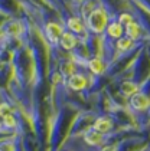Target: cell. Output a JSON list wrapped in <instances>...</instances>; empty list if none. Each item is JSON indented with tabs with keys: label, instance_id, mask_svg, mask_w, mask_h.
I'll use <instances>...</instances> for the list:
<instances>
[{
	"label": "cell",
	"instance_id": "ba28073f",
	"mask_svg": "<svg viewBox=\"0 0 150 151\" xmlns=\"http://www.w3.org/2000/svg\"><path fill=\"white\" fill-rule=\"evenodd\" d=\"M82 141H84L88 147H91V148H98V150H100V148L104 147L105 144H108V137H105L103 134L94 131L92 128H88V129L82 134Z\"/></svg>",
	"mask_w": 150,
	"mask_h": 151
},
{
	"label": "cell",
	"instance_id": "30bf717a",
	"mask_svg": "<svg viewBox=\"0 0 150 151\" xmlns=\"http://www.w3.org/2000/svg\"><path fill=\"white\" fill-rule=\"evenodd\" d=\"M124 36H127L128 39H131L133 42L138 43V42L144 40L146 29H144L143 24L136 19V20H133L131 23H128L127 26H124Z\"/></svg>",
	"mask_w": 150,
	"mask_h": 151
},
{
	"label": "cell",
	"instance_id": "6da1fadb",
	"mask_svg": "<svg viewBox=\"0 0 150 151\" xmlns=\"http://www.w3.org/2000/svg\"><path fill=\"white\" fill-rule=\"evenodd\" d=\"M110 19H111V16H110V13L107 12V9L101 3H98L91 12L88 13V16L84 19V22H85L87 30H88L90 35L103 36Z\"/></svg>",
	"mask_w": 150,
	"mask_h": 151
},
{
	"label": "cell",
	"instance_id": "9a60e30c",
	"mask_svg": "<svg viewBox=\"0 0 150 151\" xmlns=\"http://www.w3.org/2000/svg\"><path fill=\"white\" fill-rule=\"evenodd\" d=\"M140 89H141V86L133 79H124V81H121L120 86H118V92L126 98H130L131 95L138 92Z\"/></svg>",
	"mask_w": 150,
	"mask_h": 151
},
{
	"label": "cell",
	"instance_id": "8992f818",
	"mask_svg": "<svg viewBox=\"0 0 150 151\" xmlns=\"http://www.w3.org/2000/svg\"><path fill=\"white\" fill-rule=\"evenodd\" d=\"M90 79H91V75L78 70L77 73H74L72 76H69L68 79L65 81V83H67V86H68L71 91H74V92H82V91H85L90 86Z\"/></svg>",
	"mask_w": 150,
	"mask_h": 151
},
{
	"label": "cell",
	"instance_id": "5b68a950",
	"mask_svg": "<svg viewBox=\"0 0 150 151\" xmlns=\"http://www.w3.org/2000/svg\"><path fill=\"white\" fill-rule=\"evenodd\" d=\"M64 26H65V30L77 35L78 37H85V36L88 35V30H87V26H85L84 19L81 17L80 14H77V13L68 16L65 19V22H64Z\"/></svg>",
	"mask_w": 150,
	"mask_h": 151
},
{
	"label": "cell",
	"instance_id": "8fae6325",
	"mask_svg": "<svg viewBox=\"0 0 150 151\" xmlns=\"http://www.w3.org/2000/svg\"><path fill=\"white\" fill-rule=\"evenodd\" d=\"M78 43H80V37L77 35H74V33H71L68 30H65L62 36L59 37V42H58V47L61 49V50H64V52H74L77 46H78Z\"/></svg>",
	"mask_w": 150,
	"mask_h": 151
},
{
	"label": "cell",
	"instance_id": "4fadbf2b",
	"mask_svg": "<svg viewBox=\"0 0 150 151\" xmlns=\"http://www.w3.org/2000/svg\"><path fill=\"white\" fill-rule=\"evenodd\" d=\"M137 47V43L133 42L131 39H128L127 36L120 37L118 40L114 42V50H115V56H120V55H128V53H133V50ZM114 60V59H113Z\"/></svg>",
	"mask_w": 150,
	"mask_h": 151
},
{
	"label": "cell",
	"instance_id": "7c38bea8",
	"mask_svg": "<svg viewBox=\"0 0 150 151\" xmlns=\"http://www.w3.org/2000/svg\"><path fill=\"white\" fill-rule=\"evenodd\" d=\"M103 36L105 39L111 40V42H115V40H118L120 37L124 36V26L118 23L115 20V17H111L108 24H107V27H105V32H104Z\"/></svg>",
	"mask_w": 150,
	"mask_h": 151
},
{
	"label": "cell",
	"instance_id": "52a82bcc",
	"mask_svg": "<svg viewBox=\"0 0 150 151\" xmlns=\"http://www.w3.org/2000/svg\"><path fill=\"white\" fill-rule=\"evenodd\" d=\"M128 105L134 112H144L150 108V95L146 91H138L128 98Z\"/></svg>",
	"mask_w": 150,
	"mask_h": 151
},
{
	"label": "cell",
	"instance_id": "ffe728a7",
	"mask_svg": "<svg viewBox=\"0 0 150 151\" xmlns=\"http://www.w3.org/2000/svg\"><path fill=\"white\" fill-rule=\"evenodd\" d=\"M4 68H6V60H4V58L0 55V72L4 69Z\"/></svg>",
	"mask_w": 150,
	"mask_h": 151
},
{
	"label": "cell",
	"instance_id": "d6986e66",
	"mask_svg": "<svg viewBox=\"0 0 150 151\" xmlns=\"http://www.w3.org/2000/svg\"><path fill=\"white\" fill-rule=\"evenodd\" d=\"M100 151H118L117 144H105L104 147L100 148Z\"/></svg>",
	"mask_w": 150,
	"mask_h": 151
},
{
	"label": "cell",
	"instance_id": "ac0fdd59",
	"mask_svg": "<svg viewBox=\"0 0 150 151\" xmlns=\"http://www.w3.org/2000/svg\"><path fill=\"white\" fill-rule=\"evenodd\" d=\"M14 111H13V108H12V105L9 102H6V101H1L0 102V118H3L4 115H7V114H13Z\"/></svg>",
	"mask_w": 150,
	"mask_h": 151
},
{
	"label": "cell",
	"instance_id": "e0dca14e",
	"mask_svg": "<svg viewBox=\"0 0 150 151\" xmlns=\"http://www.w3.org/2000/svg\"><path fill=\"white\" fill-rule=\"evenodd\" d=\"M115 20L120 24H123V26H127L128 23H131L133 20H136V17H134V14L130 12V10H123V12L117 13Z\"/></svg>",
	"mask_w": 150,
	"mask_h": 151
},
{
	"label": "cell",
	"instance_id": "7a4b0ae2",
	"mask_svg": "<svg viewBox=\"0 0 150 151\" xmlns=\"http://www.w3.org/2000/svg\"><path fill=\"white\" fill-rule=\"evenodd\" d=\"M0 30L6 39H22L28 33V24L23 19H10L1 24Z\"/></svg>",
	"mask_w": 150,
	"mask_h": 151
},
{
	"label": "cell",
	"instance_id": "3957f363",
	"mask_svg": "<svg viewBox=\"0 0 150 151\" xmlns=\"http://www.w3.org/2000/svg\"><path fill=\"white\" fill-rule=\"evenodd\" d=\"M64 32H65L64 22H58V20H48L42 27V35L46 42L52 45V47H58L59 37L62 36Z\"/></svg>",
	"mask_w": 150,
	"mask_h": 151
},
{
	"label": "cell",
	"instance_id": "277c9868",
	"mask_svg": "<svg viewBox=\"0 0 150 151\" xmlns=\"http://www.w3.org/2000/svg\"><path fill=\"white\" fill-rule=\"evenodd\" d=\"M115 125H117V121L113 115H100L92 121L91 128L105 137H110L114 134Z\"/></svg>",
	"mask_w": 150,
	"mask_h": 151
},
{
	"label": "cell",
	"instance_id": "9c48e42d",
	"mask_svg": "<svg viewBox=\"0 0 150 151\" xmlns=\"http://www.w3.org/2000/svg\"><path fill=\"white\" fill-rule=\"evenodd\" d=\"M85 68L88 69V72L91 73L92 76L97 78V76H103L104 73L108 70L110 65H108V62L103 56H92L91 59L87 60Z\"/></svg>",
	"mask_w": 150,
	"mask_h": 151
},
{
	"label": "cell",
	"instance_id": "2e32d148",
	"mask_svg": "<svg viewBox=\"0 0 150 151\" xmlns=\"http://www.w3.org/2000/svg\"><path fill=\"white\" fill-rule=\"evenodd\" d=\"M0 124H1V128L6 129V131H14L16 128L19 127V119L16 114H7L3 118H0Z\"/></svg>",
	"mask_w": 150,
	"mask_h": 151
},
{
	"label": "cell",
	"instance_id": "5bb4252c",
	"mask_svg": "<svg viewBox=\"0 0 150 151\" xmlns=\"http://www.w3.org/2000/svg\"><path fill=\"white\" fill-rule=\"evenodd\" d=\"M77 72H78V65L71 58L61 60L59 68H58V73L61 75V78H62L64 81H67L69 76H72V75L77 73Z\"/></svg>",
	"mask_w": 150,
	"mask_h": 151
}]
</instances>
